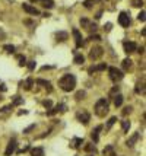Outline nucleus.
Returning <instances> with one entry per match:
<instances>
[{
    "label": "nucleus",
    "instance_id": "1",
    "mask_svg": "<svg viewBox=\"0 0 146 156\" xmlns=\"http://www.w3.org/2000/svg\"><path fill=\"white\" fill-rule=\"evenodd\" d=\"M59 86H60L64 92H70V90H73L75 86H76V77L73 75H70V73H66V75H63L62 77H60Z\"/></svg>",
    "mask_w": 146,
    "mask_h": 156
},
{
    "label": "nucleus",
    "instance_id": "2",
    "mask_svg": "<svg viewBox=\"0 0 146 156\" xmlns=\"http://www.w3.org/2000/svg\"><path fill=\"white\" fill-rule=\"evenodd\" d=\"M108 111H110V104H108V101H107L105 98L98 99L97 104H95V114L102 118V117H105L108 114Z\"/></svg>",
    "mask_w": 146,
    "mask_h": 156
},
{
    "label": "nucleus",
    "instance_id": "3",
    "mask_svg": "<svg viewBox=\"0 0 146 156\" xmlns=\"http://www.w3.org/2000/svg\"><path fill=\"white\" fill-rule=\"evenodd\" d=\"M108 73H110V79H111L112 82H120L124 77L123 72L118 70L117 67H108Z\"/></svg>",
    "mask_w": 146,
    "mask_h": 156
},
{
    "label": "nucleus",
    "instance_id": "4",
    "mask_svg": "<svg viewBox=\"0 0 146 156\" xmlns=\"http://www.w3.org/2000/svg\"><path fill=\"white\" fill-rule=\"evenodd\" d=\"M80 25H82V28H85L88 32H91V34H95V32H97V29H98L97 25H95L94 22L85 19V18H82V19H80Z\"/></svg>",
    "mask_w": 146,
    "mask_h": 156
},
{
    "label": "nucleus",
    "instance_id": "5",
    "mask_svg": "<svg viewBox=\"0 0 146 156\" xmlns=\"http://www.w3.org/2000/svg\"><path fill=\"white\" fill-rule=\"evenodd\" d=\"M102 54H104V48L102 47H94V48H91V51H89V58L92 61H95L98 60V58H101L102 57Z\"/></svg>",
    "mask_w": 146,
    "mask_h": 156
},
{
    "label": "nucleus",
    "instance_id": "6",
    "mask_svg": "<svg viewBox=\"0 0 146 156\" xmlns=\"http://www.w3.org/2000/svg\"><path fill=\"white\" fill-rule=\"evenodd\" d=\"M72 34H73V38H75V44H76V47H77V48L84 47L85 41H84V38H82L80 32H79V29H76V28H75V29L72 31Z\"/></svg>",
    "mask_w": 146,
    "mask_h": 156
},
{
    "label": "nucleus",
    "instance_id": "7",
    "mask_svg": "<svg viewBox=\"0 0 146 156\" xmlns=\"http://www.w3.org/2000/svg\"><path fill=\"white\" fill-rule=\"evenodd\" d=\"M16 139H10L9 140V143H7V147H6V150H5V156H12V153H13L15 150H16Z\"/></svg>",
    "mask_w": 146,
    "mask_h": 156
},
{
    "label": "nucleus",
    "instance_id": "8",
    "mask_svg": "<svg viewBox=\"0 0 146 156\" xmlns=\"http://www.w3.org/2000/svg\"><path fill=\"white\" fill-rule=\"evenodd\" d=\"M118 23L123 28H127L130 25V18H129V15L126 13V12H121V13L118 15Z\"/></svg>",
    "mask_w": 146,
    "mask_h": 156
},
{
    "label": "nucleus",
    "instance_id": "9",
    "mask_svg": "<svg viewBox=\"0 0 146 156\" xmlns=\"http://www.w3.org/2000/svg\"><path fill=\"white\" fill-rule=\"evenodd\" d=\"M123 47H124V51L127 54H130V53H134L136 50H137V45H136V42H133V41H126L123 42Z\"/></svg>",
    "mask_w": 146,
    "mask_h": 156
},
{
    "label": "nucleus",
    "instance_id": "10",
    "mask_svg": "<svg viewBox=\"0 0 146 156\" xmlns=\"http://www.w3.org/2000/svg\"><path fill=\"white\" fill-rule=\"evenodd\" d=\"M63 111H66V105L64 104H59L56 107H53V108H50L47 111V115H54L57 112H63Z\"/></svg>",
    "mask_w": 146,
    "mask_h": 156
},
{
    "label": "nucleus",
    "instance_id": "11",
    "mask_svg": "<svg viewBox=\"0 0 146 156\" xmlns=\"http://www.w3.org/2000/svg\"><path fill=\"white\" fill-rule=\"evenodd\" d=\"M22 7H23V10H25L27 13H29V15H34V16H38V15H40V10H38L37 7L28 5V3H23V5H22Z\"/></svg>",
    "mask_w": 146,
    "mask_h": 156
},
{
    "label": "nucleus",
    "instance_id": "12",
    "mask_svg": "<svg viewBox=\"0 0 146 156\" xmlns=\"http://www.w3.org/2000/svg\"><path fill=\"white\" fill-rule=\"evenodd\" d=\"M77 120L80 122H84V124H88L91 120V115H89V112L88 111H80V112H77Z\"/></svg>",
    "mask_w": 146,
    "mask_h": 156
},
{
    "label": "nucleus",
    "instance_id": "13",
    "mask_svg": "<svg viewBox=\"0 0 146 156\" xmlns=\"http://www.w3.org/2000/svg\"><path fill=\"white\" fill-rule=\"evenodd\" d=\"M32 3H40L45 9H53L54 7V2L53 0H32Z\"/></svg>",
    "mask_w": 146,
    "mask_h": 156
},
{
    "label": "nucleus",
    "instance_id": "14",
    "mask_svg": "<svg viewBox=\"0 0 146 156\" xmlns=\"http://www.w3.org/2000/svg\"><path fill=\"white\" fill-rule=\"evenodd\" d=\"M107 69V64L105 63H101V64H97V66H92V67L88 69V73L92 75V73H97V72H102Z\"/></svg>",
    "mask_w": 146,
    "mask_h": 156
},
{
    "label": "nucleus",
    "instance_id": "15",
    "mask_svg": "<svg viewBox=\"0 0 146 156\" xmlns=\"http://www.w3.org/2000/svg\"><path fill=\"white\" fill-rule=\"evenodd\" d=\"M82 143H84V139H80V137H73V139L70 140V147H72V149H79Z\"/></svg>",
    "mask_w": 146,
    "mask_h": 156
},
{
    "label": "nucleus",
    "instance_id": "16",
    "mask_svg": "<svg viewBox=\"0 0 146 156\" xmlns=\"http://www.w3.org/2000/svg\"><path fill=\"white\" fill-rule=\"evenodd\" d=\"M101 130H102V126H98V127H95V129L92 130L91 136H92V140H94V143H98V140H99V133H101Z\"/></svg>",
    "mask_w": 146,
    "mask_h": 156
},
{
    "label": "nucleus",
    "instance_id": "17",
    "mask_svg": "<svg viewBox=\"0 0 146 156\" xmlns=\"http://www.w3.org/2000/svg\"><path fill=\"white\" fill-rule=\"evenodd\" d=\"M32 85H34V79H32V77H28L27 80L21 82V86H22L23 89H25V90H31Z\"/></svg>",
    "mask_w": 146,
    "mask_h": 156
},
{
    "label": "nucleus",
    "instance_id": "18",
    "mask_svg": "<svg viewBox=\"0 0 146 156\" xmlns=\"http://www.w3.org/2000/svg\"><path fill=\"white\" fill-rule=\"evenodd\" d=\"M12 105H7V107H3V108L0 109V118H6L10 112H12Z\"/></svg>",
    "mask_w": 146,
    "mask_h": 156
},
{
    "label": "nucleus",
    "instance_id": "19",
    "mask_svg": "<svg viewBox=\"0 0 146 156\" xmlns=\"http://www.w3.org/2000/svg\"><path fill=\"white\" fill-rule=\"evenodd\" d=\"M139 137H140V136H139V133H134V134H133V136L130 137L129 140H127V143H126V144H127L129 147H133V146H134V143L139 140Z\"/></svg>",
    "mask_w": 146,
    "mask_h": 156
},
{
    "label": "nucleus",
    "instance_id": "20",
    "mask_svg": "<svg viewBox=\"0 0 146 156\" xmlns=\"http://www.w3.org/2000/svg\"><path fill=\"white\" fill-rule=\"evenodd\" d=\"M56 38H57V41L63 42V41H66L67 38H69V34H67V32H64V31H60V32H57L56 34Z\"/></svg>",
    "mask_w": 146,
    "mask_h": 156
},
{
    "label": "nucleus",
    "instance_id": "21",
    "mask_svg": "<svg viewBox=\"0 0 146 156\" xmlns=\"http://www.w3.org/2000/svg\"><path fill=\"white\" fill-rule=\"evenodd\" d=\"M37 83H38V85H42V86L47 89L48 92H51V90H53V89H51V83H50L48 80H42V79H38V80H37Z\"/></svg>",
    "mask_w": 146,
    "mask_h": 156
},
{
    "label": "nucleus",
    "instance_id": "22",
    "mask_svg": "<svg viewBox=\"0 0 146 156\" xmlns=\"http://www.w3.org/2000/svg\"><path fill=\"white\" fill-rule=\"evenodd\" d=\"M134 92H136V94H142V95H145V82L137 83V85H136V88H134Z\"/></svg>",
    "mask_w": 146,
    "mask_h": 156
},
{
    "label": "nucleus",
    "instance_id": "23",
    "mask_svg": "<svg viewBox=\"0 0 146 156\" xmlns=\"http://www.w3.org/2000/svg\"><path fill=\"white\" fill-rule=\"evenodd\" d=\"M31 156H44V149L42 147H34L31 150Z\"/></svg>",
    "mask_w": 146,
    "mask_h": 156
},
{
    "label": "nucleus",
    "instance_id": "24",
    "mask_svg": "<svg viewBox=\"0 0 146 156\" xmlns=\"http://www.w3.org/2000/svg\"><path fill=\"white\" fill-rule=\"evenodd\" d=\"M123 99H124V98H123V95H120V94H117V95L114 96V105H116V107H121V104H123Z\"/></svg>",
    "mask_w": 146,
    "mask_h": 156
},
{
    "label": "nucleus",
    "instance_id": "25",
    "mask_svg": "<svg viewBox=\"0 0 146 156\" xmlns=\"http://www.w3.org/2000/svg\"><path fill=\"white\" fill-rule=\"evenodd\" d=\"M104 156H116L114 147H112V146H105V149H104Z\"/></svg>",
    "mask_w": 146,
    "mask_h": 156
},
{
    "label": "nucleus",
    "instance_id": "26",
    "mask_svg": "<svg viewBox=\"0 0 146 156\" xmlns=\"http://www.w3.org/2000/svg\"><path fill=\"white\" fill-rule=\"evenodd\" d=\"M85 150L88 152V153H97V147H95V144H92V143H88L86 146H85Z\"/></svg>",
    "mask_w": 146,
    "mask_h": 156
},
{
    "label": "nucleus",
    "instance_id": "27",
    "mask_svg": "<svg viewBox=\"0 0 146 156\" xmlns=\"http://www.w3.org/2000/svg\"><path fill=\"white\" fill-rule=\"evenodd\" d=\"M132 63H133V61L130 60V58H124V60H123V63H121V66H123V69H124V70H130V69H132Z\"/></svg>",
    "mask_w": 146,
    "mask_h": 156
},
{
    "label": "nucleus",
    "instance_id": "28",
    "mask_svg": "<svg viewBox=\"0 0 146 156\" xmlns=\"http://www.w3.org/2000/svg\"><path fill=\"white\" fill-rule=\"evenodd\" d=\"M3 50H5L6 53H9V54H12V53H15V50H16V48H15V45H10V44H6V45L3 47Z\"/></svg>",
    "mask_w": 146,
    "mask_h": 156
},
{
    "label": "nucleus",
    "instance_id": "29",
    "mask_svg": "<svg viewBox=\"0 0 146 156\" xmlns=\"http://www.w3.org/2000/svg\"><path fill=\"white\" fill-rule=\"evenodd\" d=\"M16 58H18V61H19V63H18V64H19V66H25V64H27V58H25V55H16Z\"/></svg>",
    "mask_w": 146,
    "mask_h": 156
},
{
    "label": "nucleus",
    "instance_id": "30",
    "mask_svg": "<svg viewBox=\"0 0 146 156\" xmlns=\"http://www.w3.org/2000/svg\"><path fill=\"white\" fill-rule=\"evenodd\" d=\"M22 102H23V98H21V96H15L13 102H12V107H16V105H21Z\"/></svg>",
    "mask_w": 146,
    "mask_h": 156
},
{
    "label": "nucleus",
    "instance_id": "31",
    "mask_svg": "<svg viewBox=\"0 0 146 156\" xmlns=\"http://www.w3.org/2000/svg\"><path fill=\"white\" fill-rule=\"evenodd\" d=\"M85 95H86V92L85 90H79V92H76V95H75V98H76V101H80V99H84Z\"/></svg>",
    "mask_w": 146,
    "mask_h": 156
},
{
    "label": "nucleus",
    "instance_id": "32",
    "mask_svg": "<svg viewBox=\"0 0 146 156\" xmlns=\"http://www.w3.org/2000/svg\"><path fill=\"white\" fill-rule=\"evenodd\" d=\"M121 127H123V131H124V133H127V131H129V129H130V121L124 120V121L121 122Z\"/></svg>",
    "mask_w": 146,
    "mask_h": 156
},
{
    "label": "nucleus",
    "instance_id": "33",
    "mask_svg": "<svg viewBox=\"0 0 146 156\" xmlns=\"http://www.w3.org/2000/svg\"><path fill=\"white\" fill-rule=\"evenodd\" d=\"M116 121H117V117H111V118L108 120V122H107V129H108V130L111 129L112 126L116 124Z\"/></svg>",
    "mask_w": 146,
    "mask_h": 156
},
{
    "label": "nucleus",
    "instance_id": "34",
    "mask_svg": "<svg viewBox=\"0 0 146 156\" xmlns=\"http://www.w3.org/2000/svg\"><path fill=\"white\" fill-rule=\"evenodd\" d=\"M73 61H75L76 64H82V63L85 61V57L82 54H77L76 57H75V60H73Z\"/></svg>",
    "mask_w": 146,
    "mask_h": 156
},
{
    "label": "nucleus",
    "instance_id": "35",
    "mask_svg": "<svg viewBox=\"0 0 146 156\" xmlns=\"http://www.w3.org/2000/svg\"><path fill=\"white\" fill-rule=\"evenodd\" d=\"M95 2H98V0H85L84 6L86 7V9H91V7L94 6V3H95Z\"/></svg>",
    "mask_w": 146,
    "mask_h": 156
},
{
    "label": "nucleus",
    "instance_id": "36",
    "mask_svg": "<svg viewBox=\"0 0 146 156\" xmlns=\"http://www.w3.org/2000/svg\"><path fill=\"white\" fill-rule=\"evenodd\" d=\"M133 7H142L143 6V0H132Z\"/></svg>",
    "mask_w": 146,
    "mask_h": 156
},
{
    "label": "nucleus",
    "instance_id": "37",
    "mask_svg": "<svg viewBox=\"0 0 146 156\" xmlns=\"http://www.w3.org/2000/svg\"><path fill=\"white\" fill-rule=\"evenodd\" d=\"M118 90H120V88H118V86H114V88L110 90V96H116L118 94Z\"/></svg>",
    "mask_w": 146,
    "mask_h": 156
},
{
    "label": "nucleus",
    "instance_id": "38",
    "mask_svg": "<svg viewBox=\"0 0 146 156\" xmlns=\"http://www.w3.org/2000/svg\"><path fill=\"white\" fill-rule=\"evenodd\" d=\"M34 129H35V124H31L29 127H27V129L23 130V134H29V133H31Z\"/></svg>",
    "mask_w": 146,
    "mask_h": 156
},
{
    "label": "nucleus",
    "instance_id": "39",
    "mask_svg": "<svg viewBox=\"0 0 146 156\" xmlns=\"http://www.w3.org/2000/svg\"><path fill=\"white\" fill-rule=\"evenodd\" d=\"M89 40L91 41H101V37L98 34H91L89 35Z\"/></svg>",
    "mask_w": 146,
    "mask_h": 156
},
{
    "label": "nucleus",
    "instance_id": "40",
    "mask_svg": "<svg viewBox=\"0 0 146 156\" xmlns=\"http://www.w3.org/2000/svg\"><path fill=\"white\" fill-rule=\"evenodd\" d=\"M145 16H146V13H145V10H142V12H140V13H139V15H137V19H139V20H142V22H145V19H146Z\"/></svg>",
    "mask_w": 146,
    "mask_h": 156
},
{
    "label": "nucleus",
    "instance_id": "41",
    "mask_svg": "<svg viewBox=\"0 0 146 156\" xmlns=\"http://www.w3.org/2000/svg\"><path fill=\"white\" fill-rule=\"evenodd\" d=\"M42 105H44V107H45L47 109H50L51 107H53V104H51V101H50V99H47V101H44V102H42Z\"/></svg>",
    "mask_w": 146,
    "mask_h": 156
},
{
    "label": "nucleus",
    "instance_id": "42",
    "mask_svg": "<svg viewBox=\"0 0 146 156\" xmlns=\"http://www.w3.org/2000/svg\"><path fill=\"white\" fill-rule=\"evenodd\" d=\"M35 66H37V63H35L34 60H32V61H29V63H28V69L31 70V72H32V70L35 69Z\"/></svg>",
    "mask_w": 146,
    "mask_h": 156
},
{
    "label": "nucleus",
    "instance_id": "43",
    "mask_svg": "<svg viewBox=\"0 0 146 156\" xmlns=\"http://www.w3.org/2000/svg\"><path fill=\"white\" fill-rule=\"evenodd\" d=\"M132 112V107H126L124 109H123V115H127V114H130Z\"/></svg>",
    "mask_w": 146,
    "mask_h": 156
},
{
    "label": "nucleus",
    "instance_id": "44",
    "mask_svg": "<svg viewBox=\"0 0 146 156\" xmlns=\"http://www.w3.org/2000/svg\"><path fill=\"white\" fill-rule=\"evenodd\" d=\"M111 27H112L111 23H107V25H105V27H104V29H105V31H107V32H110V31H111Z\"/></svg>",
    "mask_w": 146,
    "mask_h": 156
},
{
    "label": "nucleus",
    "instance_id": "45",
    "mask_svg": "<svg viewBox=\"0 0 146 156\" xmlns=\"http://www.w3.org/2000/svg\"><path fill=\"white\" fill-rule=\"evenodd\" d=\"M6 90H7L6 85H3V83H2V85H0V92H6Z\"/></svg>",
    "mask_w": 146,
    "mask_h": 156
},
{
    "label": "nucleus",
    "instance_id": "46",
    "mask_svg": "<svg viewBox=\"0 0 146 156\" xmlns=\"http://www.w3.org/2000/svg\"><path fill=\"white\" fill-rule=\"evenodd\" d=\"M29 149V146H25V147H23V149L22 150H19V152H18V153H23V152H27V150Z\"/></svg>",
    "mask_w": 146,
    "mask_h": 156
},
{
    "label": "nucleus",
    "instance_id": "47",
    "mask_svg": "<svg viewBox=\"0 0 146 156\" xmlns=\"http://www.w3.org/2000/svg\"><path fill=\"white\" fill-rule=\"evenodd\" d=\"M143 51H145V47H140L139 48V53H140V54H143Z\"/></svg>",
    "mask_w": 146,
    "mask_h": 156
},
{
    "label": "nucleus",
    "instance_id": "48",
    "mask_svg": "<svg viewBox=\"0 0 146 156\" xmlns=\"http://www.w3.org/2000/svg\"><path fill=\"white\" fill-rule=\"evenodd\" d=\"M2 99H3V98H2V95H0V101H2Z\"/></svg>",
    "mask_w": 146,
    "mask_h": 156
},
{
    "label": "nucleus",
    "instance_id": "49",
    "mask_svg": "<svg viewBox=\"0 0 146 156\" xmlns=\"http://www.w3.org/2000/svg\"><path fill=\"white\" fill-rule=\"evenodd\" d=\"M89 156H94V155H89Z\"/></svg>",
    "mask_w": 146,
    "mask_h": 156
}]
</instances>
